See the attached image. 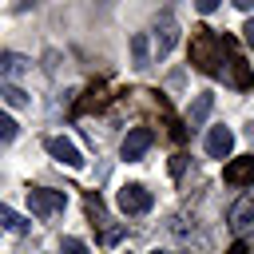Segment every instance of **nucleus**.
Returning a JSON list of instances; mask_svg holds the SVG:
<instances>
[{
  "mask_svg": "<svg viewBox=\"0 0 254 254\" xmlns=\"http://www.w3.org/2000/svg\"><path fill=\"white\" fill-rule=\"evenodd\" d=\"M16 131H20L16 119H12L8 111H0V139H16Z\"/></svg>",
  "mask_w": 254,
  "mask_h": 254,
  "instance_id": "4468645a",
  "label": "nucleus"
},
{
  "mask_svg": "<svg viewBox=\"0 0 254 254\" xmlns=\"http://www.w3.org/2000/svg\"><path fill=\"white\" fill-rule=\"evenodd\" d=\"M250 226H254V194L238 198L234 210H230V230H234V234H246Z\"/></svg>",
  "mask_w": 254,
  "mask_h": 254,
  "instance_id": "0eeeda50",
  "label": "nucleus"
},
{
  "mask_svg": "<svg viewBox=\"0 0 254 254\" xmlns=\"http://www.w3.org/2000/svg\"><path fill=\"white\" fill-rule=\"evenodd\" d=\"M210 111H214V95H210V91H202V95H194V103L187 107V123H190V127H202Z\"/></svg>",
  "mask_w": 254,
  "mask_h": 254,
  "instance_id": "6e6552de",
  "label": "nucleus"
},
{
  "mask_svg": "<svg viewBox=\"0 0 254 254\" xmlns=\"http://www.w3.org/2000/svg\"><path fill=\"white\" fill-rule=\"evenodd\" d=\"M115 206H119L123 214H147V210L155 206V194H151L143 183H123V187L115 190Z\"/></svg>",
  "mask_w": 254,
  "mask_h": 254,
  "instance_id": "f257e3e1",
  "label": "nucleus"
},
{
  "mask_svg": "<svg viewBox=\"0 0 254 254\" xmlns=\"http://www.w3.org/2000/svg\"><path fill=\"white\" fill-rule=\"evenodd\" d=\"M218 4H222V0H194V8H198V12H214Z\"/></svg>",
  "mask_w": 254,
  "mask_h": 254,
  "instance_id": "dca6fc26",
  "label": "nucleus"
},
{
  "mask_svg": "<svg viewBox=\"0 0 254 254\" xmlns=\"http://www.w3.org/2000/svg\"><path fill=\"white\" fill-rule=\"evenodd\" d=\"M230 151H234V131H230L226 123L210 127V131H206V155L222 163V159H230Z\"/></svg>",
  "mask_w": 254,
  "mask_h": 254,
  "instance_id": "39448f33",
  "label": "nucleus"
},
{
  "mask_svg": "<svg viewBox=\"0 0 254 254\" xmlns=\"http://www.w3.org/2000/svg\"><path fill=\"white\" fill-rule=\"evenodd\" d=\"M230 4H234V8H242V12H250V8H254V0H230Z\"/></svg>",
  "mask_w": 254,
  "mask_h": 254,
  "instance_id": "f3484780",
  "label": "nucleus"
},
{
  "mask_svg": "<svg viewBox=\"0 0 254 254\" xmlns=\"http://www.w3.org/2000/svg\"><path fill=\"white\" fill-rule=\"evenodd\" d=\"M246 135H250V139H254V119H250V123H246Z\"/></svg>",
  "mask_w": 254,
  "mask_h": 254,
  "instance_id": "a211bd4d",
  "label": "nucleus"
},
{
  "mask_svg": "<svg viewBox=\"0 0 254 254\" xmlns=\"http://www.w3.org/2000/svg\"><path fill=\"white\" fill-rule=\"evenodd\" d=\"M20 4H24V8H28V4H40V0H20Z\"/></svg>",
  "mask_w": 254,
  "mask_h": 254,
  "instance_id": "6ab92c4d",
  "label": "nucleus"
},
{
  "mask_svg": "<svg viewBox=\"0 0 254 254\" xmlns=\"http://www.w3.org/2000/svg\"><path fill=\"white\" fill-rule=\"evenodd\" d=\"M0 222H4V226H8L12 234H28V218H20L16 210H8L4 202H0Z\"/></svg>",
  "mask_w": 254,
  "mask_h": 254,
  "instance_id": "9b49d317",
  "label": "nucleus"
},
{
  "mask_svg": "<svg viewBox=\"0 0 254 254\" xmlns=\"http://www.w3.org/2000/svg\"><path fill=\"white\" fill-rule=\"evenodd\" d=\"M175 44H179V24H175V16L171 12H163L159 20H155V56L163 60V56H171L175 52Z\"/></svg>",
  "mask_w": 254,
  "mask_h": 254,
  "instance_id": "20e7f679",
  "label": "nucleus"
},
{
  "mask_svg": "<svg viewBox=\"0 0 254 254\" xmlns=\"http://www.w3.org/2000/svg\"><path fill=\"white\" fill-rule=\"evenodd\" d=\"M151 131L147 127H135V131H127V139H123V147H119V155L127 159V163H139L143 155H147V147H151Z\"/></svg>",
  "mask_w": 254,
  "mask_h": 254,
  "instance_id": "423d86ee",
  "label": "nucleus"
},
{
  "mask_svg": "<svg viewBox=\"0 0 254 254\" xmlns=\"http://www.w3.org/2000/svg\"><path fill=\"white\" fill-rule=\"evenodd\" d=\"M28 206H32V214H40V218H52V214H60V210L67 206V198H64V190L32 187V190H28Z\"/></svg>",
  "mask_w": 254,
  "mask_h": 254,
  "instance_id": "f03ea898",
  "label": "nucleus"
},
{
  "mask_svg": "<svg viewBox=\"0 0 254 254\" xmlns=\"http://www.w3.org/2000/svg\"><path fill=\"white\" fill-rule=\"evenodd\" d=\"M151 254H163V250H151Z\"/></svg>",
  "mask_w": 254,
  "mask_h": 254,
  "instance_id": "aec40b11",
  "label": "nucleus"
},
{
  "mask_svg": "<svg viewBox=\"0 0 254 254\" xmlns=\"http://www.w3.org/2000/svg\"><path fill=\"white\" fill-rule=\"evenodd\" d=\"M60 254H91V250H87L83 238H64V242H60Z\"/></svg>",
  "mask_w": 254,
  "mask_h": 254,
  "instance_id": "ddd939ff",
  "label": "nucleus"
},
{
  "mask_svg": "<svg viewBox=\"0 0 254 254\" xmlns=\"http://www.w3.org/2000/svg\"><path fill=\"white\" fill-rule=\"evenodd\" d=\"M0 99H4L8 107H28V91L16 87V83H0Z\"/></svg>",
  "mask_w": 254,
  "mask_h": 254,
  "instance_id": "9d476101",
  "label": "nucleus"
},
{
  "mask_svg": "<svg viewBox=\"0 0 254 254\" xmlns=\"http://www.w3.org/2000/svg\"><path fill=\"white\" fill-rule=\"evenodd\" d=\"M242 40H246V44H250V52H254V16L242 24Z\"/></svg>",
  "mask_w": 254,
  "mask_h": 254,
  "instance_id": "2eb2a0df",
  "label": "nucleus"
},
{
  "mask_svg": "<svg viewBox=\"0 0 254 254\" xmlns=\"http://www.w3.org/2000/svg\"><path fill=\"white\" fill-rule=\"evenodd\" d=\"M131 52H135V67H147V36H131Z\"/></svg>",
  "mask_w": 254,
  "mask_h": 254,
  "instance_id": "f8f14e48",
  "label": "nucleus"
},
{
  "mask_svg": "<svg viewBox=\"0 0 254 254\" xmlns=\"http://www.w3.org/2000/svg\"><path fill=\"white\" fill-rule=\"evenodd\" d=\"M44 147H48V155H52V159H60L64 167H71V171H79V167H83V151H79L71 139H64V135H48V139H44Z\"/></svg>",
  "mask_w": 254,
  "mask_h": 254,
  "instance_id": "7ed1b4c3",
  "label": "nucleus"
},
{
  "mask_svg": "<svg viewBox=\"0 0 254 254\" xmlns=\"http://www.w3.org/2000/svg\"><path fill=\"white\" fill-rule=\"evenodd\" d=\"M28 67H32L28 56H20V52H0V75H24Z\"/></svg>",
  "mask_w": 254,
  "mask_h": 254,
  "instance_id": "1a4fd4ad",
  "label": "nucleus"
}]
</instances>
